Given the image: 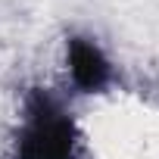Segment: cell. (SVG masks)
Instances as JSON below:
<instances>
[{"label":"cell","instance_id":"6da1fadb","mask_svg":"<svg viewBox=\"0 0 159 159\" xmlns=\"http://www.w3.org/2000/svg\"><path fill=\"white\" fill-rule=\"evenodd\" d=\"M75 128L69 116L50 100L34 97L28 106V122L19 137V159H72Z\"/></svg>","mask_w":159,"mask_h":159},{"label":"cell","instance_id":"7a4b0ae2","mask_svg":"<svg viewBox=\"0 0 159 159\" xmlns=\"http://www.w3.org/2000/svg\"><path fill=\"white\" fill-rule=\"evenodd\" d=\"M69 72L81 91H97L109 78V62L97 44H91L88 38H75L69 44Z\"/></svg>","mask_w":159,"mask_h":159}]
</instances>
